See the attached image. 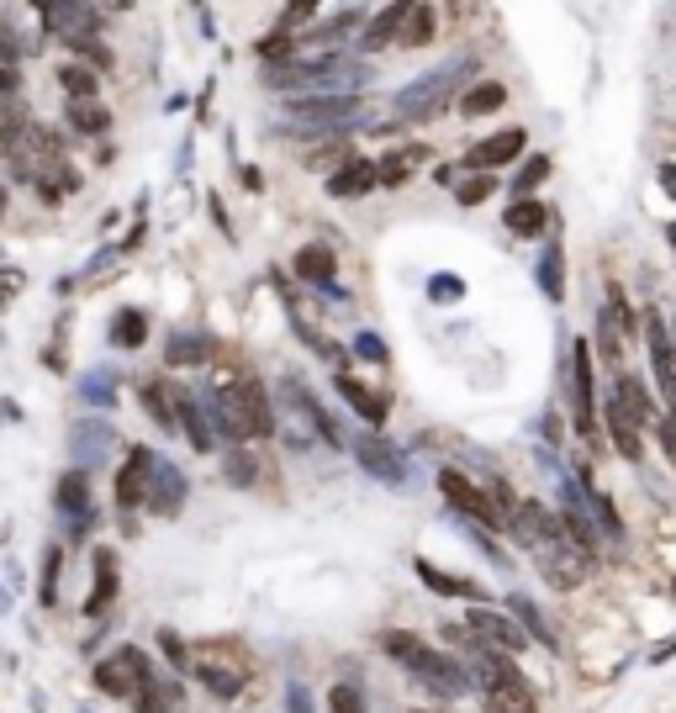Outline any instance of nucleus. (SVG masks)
Listing matches in <instances>:
<instances>
[{"mask_svg":"<svg viewBox=\"0 0 676 713\" xmlns=\"http://www.w3.org/2000/svg\"><path fill=\"white\" fill-rule=\"evenodd\" d=\"M486 196H497V180H492V175H471V180H460V206H481Z\"/></svg>","mask_w":676,"mask_h":713,"instance_id":"obj_38","label":"nucleus"},{"mask_svg":"<svg viewBox=\"0 0 676 713\" xmlns=\"http://www.w3.org/2000/svg\"><path fill=\"white\" fill-rule=\"evenodd\" d=\"M143 339H148V317H143L138 307L111 317V344H117V349H138Z\"/></svg>","mask_w":676,"mask_h":713,"instance_id":"obj_29","label":"nucleus"},{"mask_svg":"<svg viewBox=\"0 0 676 713\" xmlns=\"http://www.w3.org/2000/svg\"><path fill=\"white\" fill-rule=\"evenodd\" d=\"M539 571H544V581H550V587L576 592L581 581H587V571H592V555L576 550L571 539H560V544H544V550H539Z\"/></svg>","mask_w":676,"mask_h":713,"instance_id":"obj_7","label":"nucleus"},{"mask_svg":"<svg viewBox=\"0 0 676 713\" xmlns=\"http://www.w3.org/2000/svg\"><path fill=\"white\" fill-rule=\"evenodd\" d=\"M507 106V85L502 80H481L476 90H465L460 96V117H486V111Z\"/></svg>","mask_w":676,"mask_h":713,"instance_id":"obj_26","label":"nucleus"},{"mask_svg":"<svg viewBox=\"0 0 676 713\" xmlns=\"http://www.w3.org/2000/svg\"><path fill=\"white\" fill-rule=\"evenodd\" d=\"M133 708H138V713H180V692H175V687H164L159 677H148V682L138 687Z\"/></svg>","mask_w":676,"mask_h":713,"instance_id":"obj_28","label":"nucleus"},{"mask_svg":"<svg viewBox=\"0 0 676 713\" xmlns=\"http://www.w3.org/2000/svg\"><path fill=\"white\" fill-rule=\"evenodd\" d=\"M592 508H597V518H603V529H608V534H624V523H618V513L608 508V497H592Z\"/></svg>","mask_w":676,"mask_h":713,"instance_id":"obj_45","label":"nucleus"},{"mask_svg":"<svg viewBox=\"0 0 676 713\" xmlns=\"http://www.w3.org/2000/svg\"><path fill=\"white\" fill-rule=\"evenodd\" d=\"M613 397L629 407V418H634V423H655V428L666 423V418H655V402H650V391H645V381H640V375H618Z\"/></svg>","mask_w":676,"mask_h":713,"instance_id":"obj_23","label":"nucleus"},{"mask_svg":"<svg viewBox=\"0 0 676 713\" xmlns=\"http://www.w3.org/2000/svg\"><path fill=\"white\" fill-rule=\"evenodd\" d=\"M603 418H608V434H613V444H618V455H624V460H640V455H645V439H640V423L629 418V407L613 397V402L603 407Z\"/></svg>","mask_w":676,"mask_h":713,"instance_id":"obj_19","label":"nucleus"},{"mask_svg":"<svg viewBox=\"0 0 676 713\" xmlns=\"http://www.w3.org/2000/svg\"><path fill=\"white\" fill-rule=\"evenodd\" d=\"M375 180H381V164H370V159H344V170L328 175V196H365Z\"/></svg>","mask_w":676,"mask_h":713,"instance_id":"obj_20","label":"nucleus"},{"mask_svg":"<svg viewBox=\"0 0 676 713\" xmlns=\"http://www.w3.org/2000/svg\"><path fill=\"white\" fill-rule=\"evenodd\" d=\"M53 581H59V550H48V566H43V603H53V597H59V587H53Z\"/></svg>","mask_w":676,"mask_h":713,"instance_id":"obj_44","label":"nucleus"},{"mask_svg":"<svg viewBox=\"0 0 676 713\" xmlns=\"http://www.w3.org/2000/svg\"><path fill=\"white\" fill-rule=\"evenodd\" d=\"M148 508H154L159 518H175L185 508V476L175 471V465H164L159 460V471H154V492H148Z\"/></svg>","mask_w":676,"mask_h":713,"instance_id":"obj_17","label":"nucleus"},{"mask_svg":"<svg viewBox=\"0 0 676 713\" xmlns=\"http://www.w3.org/2000/svg\"><path fill=\"white\" fill-rule=\"evenodd\" d=\"M645 339H650L655 381H661V391H666L671 407H676V339H671V328H666L661 312H645Z\"/></svg>","mask_w":676,"mask_h":713,"instance_id":"obj_11","label":"nucleus"},{"mask_svg":"<svg viewBox=\"0 0 676 713\" xmlns=\"http://www.w3.org/2000/svg\"><path fill=\"white\" fill-rule=\"evenodd\" d=\"M59 80H64V90H69V101H96V69H85V64H64L59 69Z\"/></svg>","mask_w":676,"mask_h":713,"instance_id":"obj_34","label":"nucleus"},{"mask_svg":"<svg viewBox=\"0 0 676 713\" xmlns=\"http://www.w3.org/2000/svg\"><path fill=\"white\" fill-rule=\"evenodd\" d=\"M53 497H59V513H69V518L85 513V518H90V481H85V471H69Z\"/></svg>","mask_w":676,"mask_h":713,"instance_id":"obj_27","label":"nucleus"},{"mask_svg":"<svg viewBox=\"0 0 676 713\" xmlns=\"http://www.w3.org/2000/svg\"><path fill=\"white\" fill-rule=\"evenodd\" d=\"M428 296H434V302H455V296H465V286L455 275H434L428 280Z\"/></svg>","mask_w":676,"mask_h":713,"instance_id":"obj_42","label":"nucleus"},{"mask_svg":"<svg viewBox=\"0 0 676 713\" xmlns=\"http://www.w3.org/2000/svg\"><path fill=\"white\" fill-rule=\"evenodd\" d=\"M212 333H169V344H164V365H175V370H191V365H206L212 360Z\"/></svg>","mask_w":676,"mask_h":713,"instance_id":"obj_16","label":"nucleus"},{"mask_svg":"<svg viewBox=\"0 0 676 713\" xmlns=\"http://www.w3.org/2000/svg\"><path fill=\"white\" fill-rule=\"evenodd\" d=\"M381 650L391 655V661H402L418 682H428L434 692H444V698H455V692H465V687L476 682L460 661H449L444 650L423 645L418 634H407V629H386V634H381Z\"/></svg>","mask_w":676,"mask_h":713,"instance_id":"obj_2","label":"nucleus"},{"mask_svg":"<svg viewBox=\"0 0 676 713\" xmlns=\"http://www.w3.org/2000/svg\"><path fill=\"white\" fill-rule=\"evenodd\" d=\"M106 106H96V101H69V127L74 133H85V138H101L106 133Z\"/></svg>","mask_w":676,"mask_h":713,"instance_id":"obj_32","label":"nucleus"},{"mask_svg":"<svg viewBox=\"0 0 676 713\" xmlns=\"http://www.w3.org/2000/svg\"><path fill=\"white\" fill-rule=\"evenodd\" d=\"M143 402H148V412H154V423H159V428H175V423H180L175 412H169L164 386H143Z\"/></svg>","mask_w":676,"mask_h":713,"instance_id":"obj_40","label":"nucleus"},{"mask_svg":"<svg viewBox=\"0 0 676 713\" xmlns=\"http://www.w3.org/2000/svg\"><path fill=\"white\" fill-rule=\"evenodd\" d=\"M360 354H365V360H386V344H375V339H360Z\"/></svg>","mask_w":676,"mask_h":713,"instance_id":"obj_47","label":"nucleus"},{"mask_svg":"<svg viewBox=\"0 0 676 713\" xmlns=\"http://www.w3.org/2000/svg\"><path fill=\"white\" fill-rule=\"evenodd\" d=\"M354 455L365 460V471L370 476H386V481H402V460H397V449H391L386 439H375V434H365L360 444H354Z\"/></svg>","mask_w":676,"mask_h":713,"instance_id":"obj_22","label":"nucleus"},{"mask_svg":"<svg viewBox=\"0 0 676 713\" xmlns=\"http://www.w3.org/2000/svg\"><path fill=\"white\" fill-rule=\"evenodd\" d=\"M148 677H154V671H148V655H143L138 645L111 650L106 661L96 666V687L106 692V698H127V703L138 698V687H143Z\"/></svg>","mask_w":676,"mask_h":713,"instance_id":"obj_5","label":"nucleus"},{"mask_svg":"<svg viewBox=\"0 0 676 713\" xmlns=\"http://www.w3.org/2000/svg\"><path fill=\"white\" fill-rule=\"evenodd\" d=\"M428 37H434V11L418 6V11H412V22H407V32H402V43H407V48H423Z\"/></svg>","mask_w":676,"mask_h":713,"instance_id":"obj_37","label":"nucleus"},{"mask_svg":"<svg viewBox=\"0 0 676 713\" xmlns=\"http://www.w3.org/2000/svg\"><path fill=\"white\" fill-rule=\"evenodd\" d=\"M191 671L217 692V698H238L243 682H249V655H243L238 640H222V645H201Z\"/></svg>","mask_w":676,"mask_h":713,"instance_id":"obj_3","label":"nucleus"},{"mask_svg":"<svg viewBox=\"0 0 676 713\" xmlns=\"http://www.w3.org/2000/svg\"><path fill=\"white\" fill-rule=\"evenodd\" d=\"M296 275L302 280H312V286H328L333 291V270H338V259H333V249H323V243H312V249H296Z\"/></svg>","mask_w":676,"mask_h":713,"instance_id":"obj_25","label":"nucleus"},{"mask_svg":"<svg viewBox=\"0 0 676 713\" xmlns=\"http://www.w3.org/2000/svg\"><path fill=\"white\" fill-rule=\"evenodd\" d=\"M111 597H117V560L101 550V555H96V597L85 603V613H106Z\"/></svg>","mask_w":676,"mask_h":713,"instance_id":"obj_31","label":"nucleus"},{"mask_svg":"<svg viewBox=\"0 0 676 713\" xmlns=\"http://www.w3.org/2000/svg\"><path fill=\"white\" fill-rule=\"evenodd\" d=\"M312 11H317V0H286V11H280V32L296 27V22H307Z\"/></svg>","mask_w":676,"mask_h":713,"instance_id":"obj_43","label":"nucleus"},{"mask_svg":"<svg viewBox=\"0 0 676 713\" xmlns=\"http://www.w3.org/2000/svg\"><path fill=\"white\" fill-rule=\"evenodd\" d=\"M354 111H360V101H354V96H328V101H296V106H291V122H296V127H338V122H349Z\"/></svg>","mask_w":676,"mask_h":713,"instance_id":"obj_14","label":"nucleus"},{"mask_svg":"<svg viewBox=\"0 0 676 713\" xmlns=\"http://www.w3.org/2000/svg\"><path fill=\"white\" fill-rule=\"evenodd\" d=\"M328 713H365V698H360L349 682H338V687L328 692Z\"/></svg>","mask_w":676,"mask_h":713,"instance_id":"obj_41","label":"nucleus"},{"mask_svg":"<svg viewBox=\"0 0 676 713\" xmlns=\"http://www.w3.org/2000/svg\"><path fill=\"white\" fill-rule=\"evenodd\" d=\"M418 581H423V587H434L439 597H471V603H486V587H476L471 576H449V571H439L434 560H423V555H418Z\"/></svg>","mask_w":676,"mask_h":713,"instance_id":"obj_18","label":"nucleus"},{"mask_svg":"<svg viewBox=\"0 0 676 713\" xmlns=\"http://www.w3.org/2000/svg\"><path fill=\"white\" fill-rule=\"evenodd\" d=\"M154 471H159L154 449H143V444L127 449V465L117 471V508H122V518L138 513V508H148V492H154Z\"/></svg>","mask_w":676,"mask_h":713,"instance_id":"obj_6","label":"nucleus"},{"mask_svg":"<svg viewBox=\"0 0 676 713\" xmlns=\"http://www.w3.org/2000/svg\"><path fill=\"white\" fill-rule=\"evenodd\" d=\"M175 407H180V423H185V434H191V444H196V449H212V428L201 423V407H196L191 391L175 386Z\"/></svg>","mask_w":676,"mask_h":713,"instance_id":"obj_30","label":"nucleus"},{"mask_svg":"<svg viewBox=\"0 0 676 713\" xmlns=\"http://www.w3.org/2000/svg\"><path fill=\"white\" fill-rule=\"evenodd\" d=\"M507 608H513V613H518V624H523V629H529V640H539V645H550V650L560 645V640H555V629H550V624H544V613H539V608L529 603V597H513V603H507Z\"/></svg>","mask_w":676,"mask_h":713,"instance_id":"obj_33","label":"nucleus"},{"mask_svg":"<svg viewBox=\"0 0 676 713\" xmlns=\"http://www.w3.org/2000/svg\"><path fill=\"white\" fill-rule=\"evenodd\" d=\"M32 6H37L48 32H59L64 43H85V32H90V6L85 0H32Z\"/></svg>","mask_w":676,"mask_h":713,"instance_id":"obj_12","label":"nucleus"},{"mask_svg":"<svg viewBox=\"0 0 676 713\" xmlns=\"http://www.w3.org/2000/svg\"><path fill=\"white\" fill-rule=\"evenodd\" d=\"M465 624H471L481 634V645L497 650V655H518L523 645H529V629H518L507 613H492V608H471V613H465Z\"/></svg>","mask_w":676,"mask_h":713,"instance_id":"obj_10","label":"nucleus"},{"mask_svg":"<svg viewBox=\"0 0 676 713\" xmlns=\"http://www.w3.org/2000/svg\"><path fill=\"white\" fill-rule=\"evenodd\" d=\"M661 185H666V191L676 196V170H671V164H666V170H661Z\"/></svg>","mask_w":676,"mask_h":713,"instance_id":"obj_48","label":"nucleus"},{"mask_svg":"<svg viewBox=\"0 0 676 713\" xmlns=\"http://www.w3.org/2000/svg\"><path fill=\"white\" fill-rule=\"evenodd\" d=\"M217 428L228 439H270L275 434V412H270V397L254 375H233V381L217 386Z\"/></svg>","mask_w":676,"mask_h":713,"instance_id":"obj_1","label":"nucleus"},{"mask_svg":"<svg viewBox=\"0 0 676 713\" xmlns=\"http://www.w3.org/2000/svg\"><path fill=\"white\" fill-rule=\"evenodd\" d=\"M439 492L449 497V508H460V513H471L476 523H481V529H502V523H507V513L497 508V502L492 497H486L481 492V486L476 481H465L460 471H444L439 476Z\"/></svg>","mask_w":676,"mask_h":713,"instance_id":"obj_8","label":"nucleus"},{"mask_svg":"<svg viewBox=\"0 0 676 713\" xmlns=\"http://www.w3.org/2000/svg\"><path fill=\"white\" fill-rule=\"evenodd\" d=\"M523 143H529L523 127H502V133H492V138H481V143L465 148V170L492 175V170H502V164H513L523 154Z\"/></svg>","mask_w":676,"mask_h":713,"instance_id":"obj_9","label":"nucleus"},{"mask_svg":"<svg viewBox=\"0 0 676 713\" xmlns=\"http://www.w3.org/2000/svg\"><path fill=\"white\" fill-rule=\"evenodd\" d=\"M333 381H338V391H344L349 407L360 412L365 423H386V397H381V391H370L365 381H354V375H333Z\"/></svg>","mask_w":676,"mask_h":713,"instance_id":"obj_24","label":"nucleus"},{"mask_svg":"<svg viewBox=\"0 0 676 713\" xmlns=\"http://www.w3.org/2000/svg\"><path fill=\"white\" fill-rule=\"evenodd\" d=\"M571 397H576V428H581V434H592L597 402H592V349L587 344L571 349Z\"/></svg>","mask_w":676,"mask_h":713,"instance_id":"obj_13","label":"nucleus"},{"mask_svg":"<svg viewBox=\"0 0 676 713\" xmlns=\"http://www.w3.org/2000/svg\"><path fill=\"white\" fill-rule=\"evenodd\" d=\"M560 523H566V539L576 544V550H597V534H592V523L587 518H581V508H566V513H560Z\"/></svg>","mask_w":676,"mask_h":713,"instance_id":"obj_36","label":"nucleus"},{"mask_svg":"<svg viewBox=\"0 0 676 713\" xmlns=\"http://www.w3.org/2000/svg\"><path fill=\"white\" fill-rule=\"evenodd\" d=\"M412 11H418V0H391V6L375 16L365 27V48H386V43H402V32L412 22Z\"/></svg>","mask_w":676,"mask_h":713,"instance_id":"obj_15","label":"nucleus"},{"mask_svg":"<svg viewBox=\"0 0 676 713\" xmlns=\"http://www.w3.org/2000/svg\"><path fill=\"white\" fill-rule=\"evenodd\" d=\"M661 449H666V455H671V465H676V412L661 423Z\"/></svg>","mask_w":676,"mask_h":713,"instance_id":"obj_46","label":"nucleus"},{"mask_svg":"<svg viewBox=\"0 0 676 713\" xmlns=\"http://www.w3.org/2000/svg\"><path fill=\"white\" fill-rule=\"evenodd\" d=\"M502 222H507V233H518V238H539L544 222H550V206L534 201V196H523V201H513L502 212Z\"/></svg>","mask_w":676,"mask_h":713,"instance_id":"obj_21","label":"nucleus"},{"mask_svg":"<svg viewBox=\"0 0 676 713\" xmlns=\"http://www.w3.org/2000/svg\"><path fill=\"white\" fill-rule=\"evenodd\" d=\"M539 180H550V154H534V159H523V170H518V191H534Z\"/></svg>","mask_w":676,"mask_h":713,"instance_id":"obj_39","label":"nucleus"},{"mask_svg":"<svg viewBox=\"0 0 676 713\" xmlns=\"http://www.w3.org/2000/svg\"><path fill=\"white\" fill-rule=\"evenodd\" d=\"M539 280H544V291H550V302H560V296H566V259H560V249L544 254Z\"/></svg>","mask_w":676,"mask_h":713,"instance_id":"obj_35","label":"nucleus"},{"mask_svg":"<svg viewBox=\"0 0 676 713\" xmlns=\"http://www.w3.org/2000/svg\"><path fill=\"white\" fill-rule=\"evenodd\" d=\"M471 74V64H449V69H439V74H428V80H418V85H407L402 96H397V117L402 122H428V117H439L444 111V101L455 96V85Z\"/></svg>","mask_w":676,"mask_h":713,"instance_id":"obj_4","label":"nucleus"}]
</instances>
